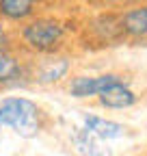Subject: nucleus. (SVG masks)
I'll list each match as a JSON object with an SVG mask.
<instances>
[{
	"mask_svg": "<svg viewBox=\"0 0 147 156\" xmlns=\"http://www.w3.org/2000/svg\"><path fill=\"white\" fill-rule=\"evenodd\" d=\"M35 11V0H0V15L9 20H26Z\"/></svg>",
	"mask_w": 147,
	"mask_h": 156,
	"instance_id": "obj_8",
	"label": "nucleus"
},
{
	"mask_svg": "<svg viewBox=\"0 0 147 156\" xmlns=\"http://www.w3.org/2000/svg\"><path fill=\"white\" fill-rule=\"evenodd\" d=\"M123 78L117 74H106V76H78L69 85V93L74 98H89V95H100L113 85H121Z\"/></svg>",
	"mask_w": 147,
	"mask_h": 156,
	"instance_id": "obj_3",
	"label": "nucleus"
},
{
	"mask_svg": "<svg viewBox=\"0 0 147 156\" xmlns=\"http://www.w3.org/2000/svg\"><path fill=\"white\" fill-rule=\"evenodd\" d=\"M7 44H9V39H7V33H5L2 24H0V52H5V50H7Z\"/></svg>",
	"mask_w": 147,
	"mask_h": 156,
	"instance_id": "obj_11",
	"label": "nucleus"
},
{
	"mask_svg": "<svg viewBox=\"0 0 147 156\" xmlns=\"http://www.w3.org/2000/svg\"><path fill=\"white\" fill-rule=\"evenodd\" d=\"M67 67H69V65H67V61H59L56 65H50V67H48V69L41 74V80H43V83L59 80V78H61V76L67 72Z\"/></svg>",
	"mask_w": 147,
	"mask_h": 156,
	"instance_id": "obj_10",
	"label": "nucleus"
},
{
	"mask_svg": "<svg viewBox=\"0 0 147 156\" xmlns=\"http://www.w3.org/2000/svg\"><path fill=\"white\" fill-rule=\"evenodd\" d=\"M100 102L108 108H128V106H132L136 102V95L125 87V83H121V85H113L106 91H102Z\"/></svg>",
	"mask_w": 147,
	"mask_h": 156,
	"instance_id": "obj_5",
	"label": "nucleus"
},
{
	"mask_svg": "<svg viewBox=\"0 0 147 156\" xmlns=\"http://www.w3.org/2000/svg\"><path fill=\"white\" fill-rule=\"evenodd\" d=\"M110 2H117V0H110Z\"/></svg>",
	"mask_w": 147,
	"mask_h": 156,
	"instance_id": "obj_12",
	"label": "nucleus"
},
{
	"mask_svg": "<svg viewBox=\"0 0 147 156\" xmlns=\"http://www.w3.org/2000/svg\"><path fill=\"white\" fill-rule=\"evenodd\" d=\"M121 30L130 37H145L147 35V7L130 9L121 15Z\"/></svg>",
	"mask_w": 147,
	"mask_h": 156,
	"instance_id": "obj_6",
	"label": "nucleus"
},
{
	"mask_svg": "<svg viewBox=\"0 0 147 156\" xmlns=\"http://www.w3.org/2000/svg\"><path fill=\"white\" fill-rule=\"evenodd\" d=\"M0 130H2V124H0Z\"/></svg>",
	"mask_w": 147,
	"mask_h": 156,
	"instance_id": "obj_13",
	"label": "nucleus"
},
{
	"mask_svg": "<svg viewBox=\"0 0 147 156\" xmlns=\"http://www.w3.org/2000/svg\"><path fill=\"white\" fill-rule=\"evenodd\" d=\"M22 37L32 50H52L63 37V26L54 20H35L24 26Z\"/></svg>",
	"mask_w": 147,
	"mask_h": 156,
	"instance_id": "obj_2",
	"label": "nucleus"
},
{
	"mask_svg": "<svg viewBox=\"0 0 147 156\" xmlns=\"http://www.w3.org/2000/svg\"><path fill=\"white\" fill-rule=\"evenodd\" d=\"M22 76V67L13 56L7 52H0V83H13L15 78Z\"/></svg>",
	"mask_w": 147,
	"mask_h": 156,
	"instance_id": "obj_9",
	"label": "nucleus"
},
{
	"mask_svg": "<svg viewBox=\"0 0 147 156\" xmlns=\"http://www.w3.org/2000/svg\"><path fill=\"white\" fill-rule=\"evenodd\" d=\"M71 139H74V143H76L78 152L84 154V156H113L108 147H102V143L91 132H87L84 128H74Z\"/></svg>",
	"mask_w": 147,
	"mask_h": 156,
	"instance_id": "obj_7",
	"label": "nucleus"
},
{
	"mask_svg": "<svg viewBox=\"0 0 147 156\" xmlns=\"http://www.w3.org/2000/svg\"><path fill=\"white\" fill-rule=\"evenodd\" d=\"M84 130L91 132L95 139H119L123 134V126L117 124V122H110V119H102V117H95V115H87L84 117Z\"/></svg>",
	"mask_w": 147,
	"mask_h": 156,
	"instance_id": "obj_4",
	"label": "nucleus"
},
{
	"mask_svg": "<svg viewBox=\"0 0 147 156\" xmlns=\"http://www.w3.org/2000/svg\"><path fill=\"white\" fill-rule=\"evenodd\" d=\"M0 124L11 126L20 136L30 139L39 132V108L26 98H5L0 102Z\"/></svg>",
	"mask_w": 147,
	"mask_h": 156,
	"instance_id": "obj_1",
	"label": "nucleus"
}]
</instances>
